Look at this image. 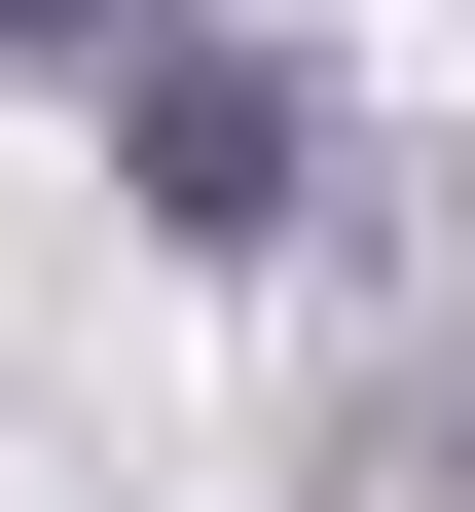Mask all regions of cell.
I'll list each match as a JSON object with an SVG mask.
<instances>
[{"mask_svg":"<svg viewBox=\"0 0 475 512\" xmlns=\"http://www.w3.org/2000/svg\"><path fill=\"white\" fill-rule=\"evenodd\" d=\"M110 147H147L183 256H293L329 220V74H293V37H110Z\"/></svg>","mask_w":475,"mask_h":512,"instance_id":"obj_1","label":"cell"}]
</instances>
